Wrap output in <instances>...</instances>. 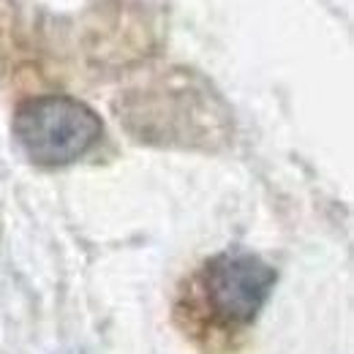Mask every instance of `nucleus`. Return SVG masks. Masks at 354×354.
Returning <instances> with one entry per match:
<instances>
[{
  "label": "nucleus",
  "mask_w": 354,
  "mask_h": 354,
  "mask_svg": "<svg viewBox=\"0 0 354 354\" xmlns=\"http://www.w3.org/2000/svg\"><path fill=\"white\" fill-rule=\"evenodd\" d=\"M278 272L251 251H221L183 283L177 327L207 352L229 349L257 322Z\"/></svg>",
  "instance_id": "nucleus-1"
},
{
  "label": "nucleus",
  "mask_w": 354,
  "mask_h": 354,
  "mask_svg": "<svg viewBox=\"0 0 354 354\" xmlns=\"http://www.w3.org/2000/svg\"><path fill=\"white\" fill-rule=\"evenodd\" d=\"M120 123L158 147H213L229 139L232 115L221 95L191 71H169L118 98Z\"/></svg>",
  "instance_id": "nucleus-2"
},
{
  "label": "nucleus",
  "mask_w": 354,
  "mask_h": 354,
  "mask_svg": "<svg viewBox=\"0 0 354 354\" xmlns=\"http://www.w3.org/2000/svg\"><path fill=\"white\" fill-rule=\"evenodd\" d=\"M11 133L30 164L57 169L82 161L101 142L104 123L80 98L36 95L17 106Z\"/></svg>",
  "instance_id": "nucleus-3"
}]
</instances>
